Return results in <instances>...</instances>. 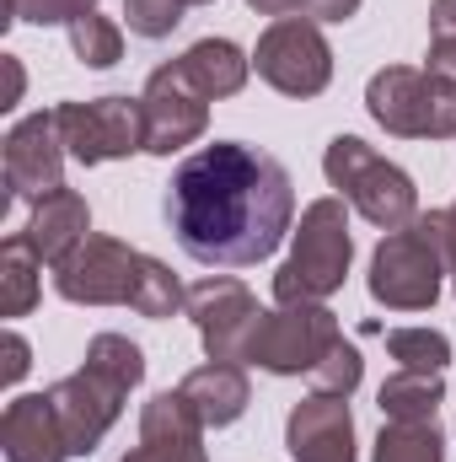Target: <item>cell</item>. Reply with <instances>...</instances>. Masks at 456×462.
<instances>
[{
	"mask_svg": "<svg viewBox=\"0 0 456 462\" xmlns=\"http://www.w3.org/2000/svg\"><path fill=\"white\" fill-rule=\"evenodd\" d=\"M161 216L194 263L252 269L296 231V183L263 145L215 140L178 162Z\"/></svg>",
	"mask_w": 456,
	"mask_h": 462,
	"instance_id": "obj_1",
	"label": "cell"
},
{
	"mask_svg": "<svg viewBox=\"0 0 456 462\" xmlns=\"http://www.w3.org/2000/svg\"><path fill=\"white\" fill-rule=\"evenodd\" d=\"M354 263V231H349V205L339 194L312 199L301 210V226L290 231V258L274 274V307L290 301H328L343 285Z\"/></svg>",
	"mask_w": 456,
	"mask_h": 462,
	"instance_id": "obj_2",
	"label": "cell"
},
{
	"mask_svg": "<svg viewBox=\"0 0 456 462\" xmlns=\"http://www.w3.org/2000/svg\"><path fill=\"white\" fill-rule=\"evenodd\" d=\"M323 172H328V189H339V199L365 216L376 231H403L419 221V189L414 178L387 162L376 145H365L360 134H333L328 151H323Z\"/></svg>",
	"mask_w": 456,
	"mask_h": 462,
	"instance_id": "obj_3",
	"label": "cell"
},
{
	"mask_svg": "<svg viewBox=\"0 0 456 462\" xmlns=\"http://www.w3.org/2000/svg\"><path fill=\"white\" fill-rule=\"evenodd\" d=\"M441 280H446V253L441 236L430 226V216H419L403 231H381L376 253H370V301L387 312H430L441 301Z\"/></svg>",
	"mask_w": 456,
	"mask_h": 462,
	"instance_id": "obj_4",
	"label": "cell"
},
{
	"mask_svg": "<svg viewBox=\"0 0 456 462\" xmlns=\"http://www.w3.org/2000/svg\"><path fill=\"white\" fill-rule=\"evenodd\" d=\"M365 114L397 140H456V81L387 65L365 87Z\"/></svg>",
	"mask_w": 456,
	"mask_h": 462,
	"instance_id": "obj_5",
	"label": "cell"
},
{
	"mask_svg": "<svg viewBox=\"0 0 456 462\" xmlns=\"http://www.w3.org/2000/svg\"><path fill=\"white\" fill-rule=\"evenodd\" d=\"M343 339L339 312H328V301H290L258 318L252 339H247V365L269 371V376H312L328 349Z\"/></svg>",
	"mask_w": 456,
	"mask_h": 462,
	"instance_id": "obj_6",
	"label": "cell"
},
{
	"mask_svg": "<svg viewBox=\"0 0 456 462\" xmlns=\"http://www.w3.org/2000/svg\"><path fill=\"white\" fill-rule=\"evenodd\" d=\"M252 70L258 81H269L279 97H323L333 81V49L323 38V22L312 16H279L258 32L252 49Z\"/></svg>",
	"mask_w": 456,
	"mask_h": 462,
	"instance_id": "obj_7",
	"label": "cell"
},
{
	"mask_svg": "<svg viewBox=\"0 0 456 462\" xmlns=\"http://www.w3.org/2000/svg\"><path fill=\"white\" fill-rule=\"evenodd\" d=\"M59 114V134L70 162L81 167H103V162H123L134 151H145V108L140 97H92V103H54Z\"/></svg>",
	"mask_w": 456,
	"mask_h": 462,
	"instance_id": "obj_8",
	"label": "cell"
},
{
	"mask_svg": "<svg viewBox=\"0 0 456 462\" xmlns=\"http://www.w3.org/2000/svg\"><path fill=\"white\" fill-rule=\"evenodd\" d=\"M140 258L129 242L92 231L65 263H54V291L70 307H129L134 280H140Z\"/></svg>",
	"mask_w": 456,
	"mask_h": 462,
	"instance_id": "obj_9",
	"label": "cell"
},
{
	"mask_svg": "<svg viewBox=\"0 0 456 462\" xmlns=\"http://www.w3.org/2000/svg\"><path fill=\"white\" fill-rule=\"evenodd\" d=\"M140 108H145V151L150 156H178L194 140H205V129H210V97L183 76L178 60H167L145 76Z\"/></svg>",
	"mask_w": 456,
	"mask_h": 462,
	"instance_id": "obj_10",
	"label": "cell"
},
{
	"mask_svg": "<svg viewBox=\"0 0 456 462\" xmlns=\"http://www.w3.org/2000/svg\"><path fill=\"white\" fill-rule=\"evenodd\" d=\"M65 134H59V114L54 108H38V114L16 118L11 134L0 140V167H5V189L11 199H27L38 205L43 194L65 189Z\"/></svg>",
	"mask_w": 456,
	"mask_h": 462,
	"instance_id": "obj_11",
	"label": "cell"
},
{
	"mask_svg": "<svg viewBox=\"0 0 456 462\" xmlns=\"http://www.w3.org/2000/svg\"><path fill=\"white\" fill-rule=\"evenodd\" d=\"M188 318L199 328V345L210 360H231V365H247V339L263 318L258 296L231 280V274H210L199 285H188Z\"/></svg>",
	"mask_w": 456,
	"mask_h": 462,
	"instance_id": "obj_12",
	"label": "cell"
},
{
	"mask_svg": "<svg viewBox=\"0 0 456 462\" xmlns=\"http://www.w3.org/2000/svg\"><path fill=\"white\" fill-rule=\"evenodd\" d=\"M123 398H129V387L103 376V371H92V365H81V371H70V376H59L49 387V403H54V414L65 425V441H70V457H92L103 447V436L123 414Z\"/></svg>",
	"mask_w": 456,
	"mask_h": 462,
	"instance_id": "obj_13",
	"label": "cell"
},
{
	"mask_svg": "<svg viewBox=\"0 0 456 462\" xmlns=\"http://www.w3.org/2000/svg\"><path fill=\"white\" fill-rule=\"evenodd\" d=\"M205 430L210 425L194 414V403L167 387L140 409V447H129L118 462H210Z\"/></svg>",
	"mask_w": 456,
	"mask_h": 462,
	"instance_id": "obj_14",
	"label": "cell"
},
{
	"mask_svg": "<svg viewBox=\"0 0 456 462\" xmlns=\"http://www.w3.org/2000/svg\"><path fill=\"white\" fill-rule=\"evenodd\" d=\"M290 462H360L354 457V414L343 393H312L285 420Z\"/></svg>",
	"mask_w": 456,
	"mask_h": 462,
	"instance_id": "obj_15",
	"label": "cell"
},
{
	"mask_svg": "<svg viewBox=\"0 0 456 462\" xmlns=\"http://www.w3.org/2000/svg\"><path fill=\"white\" fill-rule=\"evenodd\" d=\"M0 452H5V462L70 457V441H65V425H59L49 393H22V398L5 403V414H0Z\"/></svg>",
	"mask_w": 456,
	"mask_h": 462,
	"instance_id": "obj_16",
	"label": "cell"
},
{
	"mask_svg": "<svg viewBox=\"0 0 456 462\" xmlns=\"http://www.w3.org/2000/svg\"><path fill=\"white\" fill-rule=\"evenodd\" d=\"M22 236L32 242V253H38L49 269L65 263V258L92 236V205H87V194H76V189L43 194V199L32 205V221H27Z\"/></svg>",
	"mask_w": 456,
	"mask_h": 462,
	"instance_id": "obj_17",
	"label": "cell"
},
{
	"mask_svg": "<svg viewBox=\"0 0 456 462\" xmlns=\"http://www.w3.org/2000/svg\"><path fill=\"white\" fill-rule=\"evenodd\" d=\"M178 393L194 403V414H199L210 430L236 425V420L247 414V403H252L247 371H242V365H231V360H205L199 371H188V376L178 382Z\"/></svg>",
	"mask_w": 456,
	"mask_h": 462,
	"instance_id": "obj_18",
	"label": "cell"
},
{
	"mask_svg": "<svg viewBox=\"0 0 456 462\" xmlns=\"http://www.w3.org/2000/svg\"><path fill=\"white\" fill-rule=\"evenodd\" d=\"M178 65H183V76H188L210 103L236 97V92L247 87V76H252V54L236 49L231 38H199L194 49L178 54Z\"/></svg>",
	"mask_w": 456,
	"mask_h": 462,
	"instance_id": "obj_19",
	"label": "cell"
},
{
	"mask_svg": "<svg viewBox=\"0 0 456 462\" xmlns=\"http://www.w3.org/2000/svg\"><path fill=\"white\" fill-rule=\"evenodd\" d=\"M441 403H446V376H435V371H392L376 393L381 420H403V425L435 420Z\"/></svg>",
	"mask_w": 456,
	"mask_h": 462,
	"instance_id": "obj_20",
	"label": "cell"
},
{
	"mask_svg": "<svg viewBox=\"0 0 456 462\" xmlns=\"http://www.w3.org/2000/svg\"><path fill=\"white\" fill-rule=\"evenodd\" d=\"M43 258L32 253V242L22 231H11L0 242V318H27L43 296Z\"/></svg>",
	"mask_w": 456,
	"mask_h": 462,
	"instance_id": "obj_21",
	"label": "cell"
},
{
	"mask_svg": "<svg viewBox=\"0 0 456 462\" xmlns=\"http://www.w3.org/2000/svg\"><path fill=\"white\" fill-rule=\"evenodd\" d=\"M129 312H140V318H150V323H167V318H178V312H188V291H183V280L161 263V258H140V280H134V296H129Z\"/></svg>",
	"mask_w": 456,
	"mask_h": 462,
	"instance_id": "obj_22",
	"label": "cell"
},
{
	"mask_svg": "<svg viewBox=\"0 0 456 462\" xmlns=\"http://www.w3.org/2000/svg\"><path fill=\"white\" fill-rule=\"evenodd\" d=\"M370 462H446V441H441L435 420H424V425L381 420V436L370 447Z\"/></svg>",
	"mask_w": 456,
	"mask_h": 462,
	"instance_id": "obj_23",
	"label": "cell"
},
{
	"mask_svg": "<svg viewBox=\"0 0 456 462\" xmlns=\"http://www.w3.org/2000/svg\"><path fill=\"white\" fill-rule=\"evenodd\" d=\"M65 32H70L76 60L92 65V70H114L118 60H123V27H118L114 16H103V11H87V16L70 22Z\"/></svg>",
	"mask_w": 456,
	"mask_h": 462,
	"instance_id": "obj_24",
	"label": "cell"
},
{
	"mask_svg": "<svg viewBox=\"0 0 456 462\" xmlns=\"http://www.w3.org/2000/svg\"><path fill=\"white\" fill-rule=\"evenodd\" d=\"M387 355L397 360V371H435V376H446L451 339L441 328H392L387 334Z\"/></svg>",
	"mask_w": 456,
	"mask_h": 462,
	"instance_id": "obj_25",
	"label": "cell"
},
{
	"mask_svg": "<svg viewBox=\"0 0 456 462\" xmlns=\"http://www.w3.org/2000/svg\"><path fill=\"white\" fill-rule=\"evenodd\" d=\"M81 365H92V371L123 382L129 393L145 382V349L134 345V339H123V334H97V339L87 345V355H81Z\"/></svg>",
	"mask_w": 456,
	"mask_h": 462,
	"instance_id": "obj_26",
	"label": "cell"
},
{
	"mask_svg": "<svg viewBox=\"0 0 456 462\" xmlns=\"http://www.w3.org/2000/svg\"><path fill=\"white\" fill-rule=\"evenodd\" d=\"M188 0H123V22L134 38H167L183 22Z\"/></svg>",
	"mask_w": 456,
	"mask_h": 462,
	"instance_id": "obj_27",
	"label": "cell"
},
{
	"mask_svg": "<svg viewBox=\"0 0 456 462\" xmlns=\"http://www.w3.org/2000/svg\"><path fill=\"white\" fill-rule=\"evenodd\" d=\"M11 22H32V27H70L87 11H97V0H5Z\"/></svg>",
	"mask_w": 456,
	"mask_h": 462,
	"instance_id": "obj_28",
	"label": "cell"
},
{
	"mask_svg": "<svg viewBox=\"0 0 456 462\" xmlns=\"http://www.w3.org/2000/svg\"><path fill=\"white\" fill-rule=\"evenodd\" d=\"M360 376H365V360H360V349L343 345V339H339L333 349H328V360H323V365L312 371L317 393H343V398H349V393L360 387Z\"/></svg>",
	"mask_w": 456,
	"mask_h": 462,
	"instance_id": "obj_29",
	"label": "cell"
},
{
	"mask_svg": "<svg viewBox=\"0 0 456 462\" xmlns=\"http://www.w3.org/2000/svg\"><path fill=\"white\" fill-rule=\"evenodd\" d=\"M0 349H5V365H0V382L5 387H16L22 376H27V365H32V345L16 334V328H5V339H0Z\"/></svg>",
	"mask_w": 456,
	"mask_h": 462,
	"instance_id": "obj_30",
	"label": "cell"
},
{
	"mask_svg": "<svg viewBox=\"0 0 456 462\" xmlns=\"http://www.w3.org/2000/svg\"><path fill=\"white\" fill-rule=\"evenodd\" d=\"M430 226H435V236H441V253H446V274L456 280V205H446V210H430Z\"/></svg>",
	"mask_w": 456,
	"mask_h": 462,
	"instance_id": "obj_31",
	"label": "cell"
},
{
	"mask_svg": "<svg viewBox=\"0 0 456 462\" xmlns=\"http://www.w3.org/2000/svg\"><path fill=\"white\" fill-rule=\"evenodd\" d=\"M424 70H430V76H441V81H456V38H430Z\"/></svg>",
	"mask_w": 456,
	"mask_h": 462,
	"instance_id": "obj_32",
	"label": "cell"
},
{
	"mask_svg": "<svg viewBox=\"0 0 456 462\" xmlns=\"http://www.w3.org/2000/svg\"><path fill=\"white\" fill-rule=\"evenodd\" d=\"M365 0H306V16L312 22H349Z\"/></svg>",
	"mask_w": 456,
	"mask_h": 462,
	"instance_id": "obj_33",
	"label": "cell"
},
{
	"mask_svg": "<svg viewBox=\"0 0 456 462\" xmlns=\"http://www.w3.org/2000/svg\"><path fill=\"white\" fill-rule=\"evenodd\" d=\"M430 38H456V0H430Z\"/></svg>",
	"mask_w": 456,
	"mask_h": 462,
	"instance_id": "obj_34",
	"label": "cell"
},
{
	"mask_svg": "<svg viewBox=\"0 0 456 462\" xmlns=\"http://www.w3.org/2000/svg\"><path fill=\"white\" fill-rule=\"evenodd\" d=\"M247 5H252L258 16H274V22H279V16H296L306 0H247Z\"/></svg>",
	"mask_w": 456,
	"mask_h": 462,
	"instance_id": "obj_35",
	"label": "cell"
},
{
	"mask_svg": "<svg viewBox=\"0 0 456 462\" xmlns=\"http://www.w3.org/2000/svg\"><path fill=\"white\" fill-rule=\"evenodd\" d=\"M5 70H11V108L22 103V87H27V76H22V60L16 54H5Z\"/></svg>",
	"mask_w": 456,
	"mask_h": 462,
	"instance_id": "obj_36",
	"label": "cell"
},
{
	"mask_svg": "<svg viewBox=\"0 0 456 462\" xmlns=\"http://www.w3.org/2000/svg\"><path fill=\"white\" fill-rule=\"evenodd\" d=\"M188 5H210V0H188Z\"/></svg>",
	"mask_w": 456,
	"mask_h": 462,
	"instance_id": "obj_37",
	"label": "cell"
}]
</instances>
